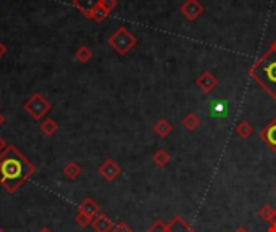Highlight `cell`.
Returning <instances> with one entry per match:
<instances>
[{
  "mask_svg": "<svg viewBox=\"0 0 276 232\" xmlns=\"http://www.w3.org/2000/svg\"><path fill=\"white\" fill-rule=\"evenodd\" d=\"M260 137L268 144L270 147H273L276 150V120H273L268 126H266L262 132H260Z\"/></svg>",
  "mask_w": 276,
  "mask_h": 232,
  "instance_id": "10",
  "label": "cell"
},
{
  "mask_svg": "<svg viewBox=\"0 0 276 232\" xmlns=\"http://www.w3.org/2000/svg\"><path fill=\"white\" fill-rule=\"evenodd\" d=\"M4 124H5V116L0 113V126H4Z\"/></svg>",
  "mask_w": 276,
  "mask_h": 232,
  "instance_id": "29",
  "label": "cell"
},
{
  "mask_svg": "<svg viewBox=\"0 0 276 232\" xmlns=\"http://www.w3.org/2000/svg\"><path fill=\"white\" fill-rule=\"evenodd\" d=\"M146 232H197V230L192 229L183 218L175 216L168 222H165V221L154 222Z\"/></svg>",
  "mask_w": 276,
  "mask_h": 232,
  "instance_id": "4",
  "label": "cell"
},
{
  "mask_svg": "<svg viewBox=\"0 0 276 232\" xmlns=\"http://www.w3.org/2000/svg\"><path fill=\"white\" fill-rule=\"evenodd\" d=\"M197 84L203 89V92H210L212 89L217 86V79L213 78L212 74L205 73V74H202V78L197 81Z\"/></svg>",
  "mask_w": 276,
  "mask_h": 232,
  "instance_id": "14",
  "label": "cell"
},
{
  "mask_svg": "<svg viewBox=\"0 0 276 232\" xmlns=\"http://www.w3.org/2000/svg\"><path fill=\"white\" fill-rule=\"evenodd\" d=\"M5 53H7V47L4 46L2 42H0V58H2V57L5 55Z\"/></svg>",
  "mask_w": 276,
  "mask_h": 232,
  "instance_id": "26",
  "label": "cell"
},
{
  "mask_svg": "<svg viewBox=\"0 0 276 232\" xmlns=\"http://www.w3.org/2000/svg\"><path fill=\"white\" fill-rule=\"evenodd\" d=\"M7 145H8V144H7V142H5V139H4L2 136H0V155L4 153V150L7 148Z\"/></svg>",
  "mask_w": 276,
  "mask_h": 232,
  "instance_id": "25",
  "label": "cell"
},
{
  "mask_svg": "<svg viewBox=\"0 0 276 232\" xmlns=\"http://www.w3.org/2000/svg\"><path fill=\"white\" fill-rule=\"evenodd\" d=\"M75 58L79 61V63H87V61L92 58V52H91V49H89V47L83 46V47H79V49L76 50Z\"/></svg>",
  "mask_w": 276,
  "mask_h": 232,
  "instance_id": "15",
  "label": "cell"
},
{
  "mask_svg": "<svg viewBox=\"0 0 276 232\" xmlns=\"http://www.w3.org/2000/svg\"><path fill=\"white\" fill-rule=\"evenodd\" d=\"M39 129L42 131L44 136H47V137H52V136H55L57 131H58V124L53 121L52 118H46L42 123H41V126Z\"/></svg>",
  "mask_w": 276,
  "mask_h": 232,
  "instance_id": "12",
  "label": "cell"
},
{
  "mask_svg": "<svg viewBox=\"0 0 276 232\" xmlns=\"http://www.w3.org/2000/svg\"><path fill=\"white\" fill-rule=\"evenodd\" d=\"M213 113H215L217 116H221V114H223V111H225V106L223 105H215V106H213V110H212Z\"/></svg>",
  "mask_w": 276,
  "mask_h": 232,
  "instance_id": "24",
  "label": "cell"
},
{
  "mask_svg": "<svg viewBox=\"0 0 276 232\" xmlns=\"http://www.w3.org/2000/svg\"><path fill=\"white\" fill-rule=\"evenodd\" d=\"M236 132H237V136H241L243 139H247L249 136L252 134V126L249 123H241L239 126L236 128Z\"/></svg>",
  "mask_w": 276,
  "mask_h": 232,
  "instance_id": "21",
  "label": "cell"
},
{
  "mask_svg": "<svg viewBox=\"0 0 276 232\" xmlns=\"http://www.w3.org/2000/svg\"><path fill=\"white\" fill-rule=\"evenodd\" d=\"M36 173V166L18 147L7 145L0 155V185L8 194H15Z\"/></svg>",
  "mask_w": 276,
  "mask_h": 232,
  "instance_id": "1",
  "label": "cell"
},
{
  "mask_svg": "<svg viewBox=\"0 0 276 232\" xmlns=\"http://www.w3.org/2000/svg\"><path fill=\"white\" fill-rule=\"evenodd\" d=\"M259 218L262 221H266V222H276V210L271 207V205H263V207L259 210Z\"/></svg>",
  "mask_w": 276,
  "mask_h": 232,
  "instance_id": "13",
  "label": "cell"
},
{
  "mask_svg": "<svg viewBox=\"0 0 276 232\" xmlns=\"http://www.w3.org/2000/svg\"><path fill=\"white\" fill-rule=\"evenodd\" d=\"M0 232H5V229H4L2 226H0Z\"/></svg>",
  "mask_w": 276,
  "mask_h": 232,
  "instance_id": "31",
  "label": "cell"
},
{
  "mask_svg": "<svg viewBox=\"0 0 276 232\" xmlns=\"http://www.w3.org/2000/svg\"><path fill=\"white\" fill-rule=\"evenodd\" d=\"M23 108H24L26 113H28V114L31 116L32 120L39 121V120H42L44 116H46V114L50 111L52 103H50L42 94L36 92V94H32V95L29 97V100H26V102L23 103Z\"/></svg>",
  "mask_w": 276,
  "mask_h": 232,
  "instance_id": "3",
  "label": "cell"
},
{
  "mask_svg": "<svg viewBox=\"0 0 276 232\" xmlns=\"http://www.w3.org/2000/svg\"><path fill=\"white\" fill-rule=\"evenodd\" d=\"M100 5L105 8L107 12H110L112 8H113L115 5H117V2H115V0H100Z\"/></svg>",
  "mask_w": 276,
  "mask_h": 232,
  "instance_id": "23",
  "label": "cell"
},
{
  "mask_svg": "<svg viewBox=\"0 0 276 232\" xmlns=\"http://www.w3.org/2000/svg\"><path fill=\"white\" fill-rule=\"evenodd\" d=\"M63 174L68 177V179H71V181H75L76 177H79L81 176V173H83V168H81V165L79 163H76V162H68L65 166H63Z\"/></svg>",
  "mask_w": 276,
  "mask_h": 232,
  "instance_id": "11",
  "label": "cell"
},
{
  "mask_svg": "<svg viewBox=\"0 0 276 232\" xmlns=\"http://www.w3.org/2000/svg\"><path fill=\"white\" fill-rule=\"evenodd\" d=\"M78 211H81V213H84V215L91 216V218H95L100 213V207L97 205V202L94 199L87 197V199H84L81 203H79Z\"/></svg>",
  "mask_w": 276,
  "mask_h": 232,
  "instance_id": "8",
  "label": "cell"
},
{
  "mask_svg": "<svg viewBox=\"0 0 276 232\" xmlns=\"http://www.w3.org/2000/svg\"><path fill=\"white\" fill-rule=\"evenodd\" d=\"M73 5L81 13H84V16L91 18V13H92L94 8L97 5H100V0H73Z\"/></svg>",
  "mask_w": 276,
  "mask_h": 232,
  "instance_id": "9",
  "label": "cell"
},
{
  "mask_svg": "<svg viewBox=\"0 0 276 232\" xmlns=\"http://www.w3.org/2000/svg\"><path fill=\"white\" fill-rule=\"evenodd\" d=\"M97 171H99V174L104 177L107 182H112L121 174V166L115 162V160H105V162L99 166Z\"/></svg>",
  "mask_w": 276,
  "mask_h": 232,
  "instance_id": "6",
  "label": "cell"
},
{
  "mask_svg": "<svg viewBox=\"0 0 276 232\" xmlns=\"http://www.w3.org/2000/svg\"><path fill=\"white\" fill-rule=\"evenodd\" d=\"M112 232H132V229L128 226V222L121 221V222H118V224H115V226H113Z\"/></svg>",
  "mask_w": 276,
  "mask_h": 232,
  "instance_id": "22",
  "label": "cell"
},
{
  "mask_svg": "<svg viewBox=\"0 0 276 232\" xmlns=\"http://www.w3.org/2000/svg\"><path fill=\"white\" fill-rule=\"evenodd\" d=\"M92 219H94V218L84 215V213H81V211H78V213H76V216H75L76 224H78V226H81V227H87V226H91V224H92Z\"/></svg>",
  "mask_w": 276,
  "mask_h": 232,
  "instance_id": "19",
  "label": "cell"
},
{
  "mask_svg": "<svg viewBox=\"0 0 276 232\" xmlns=\"http://www.w3.org/2000/svg\"><path fill=\"white\" fill-rule=\"evenodd\" d=\"M252 76L260 86H263L271 95L276 97V50L268 52L254 66Z\"/></svg>",
  "mask_w": 276,
  "mask_h": 232,
  "instance_id": "2",
  "label": "cell"
},
{
  "mask_svg": "<svg viewBox=\"0 0 276 232\" xmlns=\"http://www.w3.org/2000/svg\"><path fill=\"white\" fill-rule=\"evenodd\" d=\"M155 132L158 134L160 137H165V136H168V134L171 132V126H170V123H166L165 120H160L157 124H155Z\"/></svg>",
  "mask_w": 276,
  "mask_h": 232,
  "instance_id": "17",
  "label": "cell"
},
{
  "mask_svg": "<svg viewBox=\"0 0 276 232\" xmlns=\"http://www.w3.org/2000/svg\"><path fill=\"white\" fill-rule=\"evenodd\" d=\"M233 232H249V230H247L244 226H239V227H237V229H234Z\"/></svg>",
  "mask_w": 276,
  "mask_h": 232,
  "instance_id": "28",
  "label": "cell"
},
{
  "mask_svg": "<svg viewBox=\"0 0 276 232\" xmlns=\"http://www.w3.org/2000/svg\"><path fill=\"white\" fill-rule=\"evenodd\" d=\"M0 108H2V103H0Z\"/></svg>",
  "mask_w": 276,
  "mask_h": 232,
  "instance_id": "32",
  "label": "cell"
},
{
  "mask_svg": "<svg viewBox=\"0 0 276 232\" xmlns=\"http://www.w3.org/2000/svg\"><path fill=\"white\" fill-rule=\"evenodd\" d=\"M154 163L160 168H163L166 166L168 163H170V155H168V151L166 150H158L155 151V155H154Z\"/></svg>",
  "mask_w": 276,
  "mask_h": 232,
  "instance_id": "16",
  "label": "cell"
},
{
  "mask_svg": "<svg viewBox=\"0 0 276 232\" xmlns=\"http://www.w3.org/2000/svg\"><path fill=\"white\" fill-rule=\"evenodd\" d=\"M39 232H53V230H52L50 227H42V229H41Z\"/></svg>",
  "mask_w": 276,
  "mask_h": 232,
  "instance_id": "30",
  "label": "cell"
},
{
  "mask_svg": "<svg viewBox=\"0 0 276 232\" xmlns=\"http://www.w3.org/2000/svg\"><path fill=\"white\" fill-rule=\"evenodd\" d=\"M92 229L95 230V232H112V229H113V221L107 216V215H104V213H99L94 219H92Z\"/></svg>",
  "mask_w": 276,
  "mask_h": 232,
  "instance_id": "7",
  "label": "cell"
},
{
  "mask_svg": "<svg viewBox=\"0 0 276 232\" xmlns=\"http://www.w3.org/2000/svg\"><path fill=\"white\" fill-rule=\"evenodd\" d=\"M199 118H197V116H195L194 113H191V114H188V116H186V118H184V121H183V124H184V128L186 129H189V131H194L195 128H197L199 126Z\"/></svg>",
  "mask_w": 276,
  "mask_h": 232,
  "instance_id": "18",
  "label": "cell"
},
{
  "mask_svg": "<svg viewBox=\"0 0 276 232\" xmlns=\"http://www.w3.org/2000/svg\"><path fill=\"white\" fill-rule=\"evenodd\" d=\"M107 15H109V12H107L102 5H97V7L94 8V10H92V13H91V18H92V20H95V21H99V23H100L102 20H105Z\"/></svg>",
  "mask_w": 276,
  "mask_h": 232,
  "instance_id": "20",
  "label": "cell"
},
{
  "mask_svg": "<svg viewBox=\"0 0 276 232\" xmlns=\"http://www.w3.org/2000/svg\"><path fill=\"white\" fill-rule=\"evenodd\" d=\"M109 44L112 49H115L120 53V55H124V53H128L129 49L136 44V39L132 37L126 29H120L109 39Z\"/></svg>",
  "mask_w": 276,
  "mask_h": 232,
  "instance_id": "5",
  "label": "cell"
},
{
  "mask_svg": "<svg viewBox=\"0 0 276 232\" xmlns=\"http://www.w3.org/2000/svg\"><path fill=\"white\" fill-rule=\"evenodd\" d=\"M266 232H276V222H271V224L268 226V230Z\"/></svg>",
  "mask_w": 276,
  "mask_h": 232,
  "instance_id": "27",
  "label": "cell"
}]
</instances>
